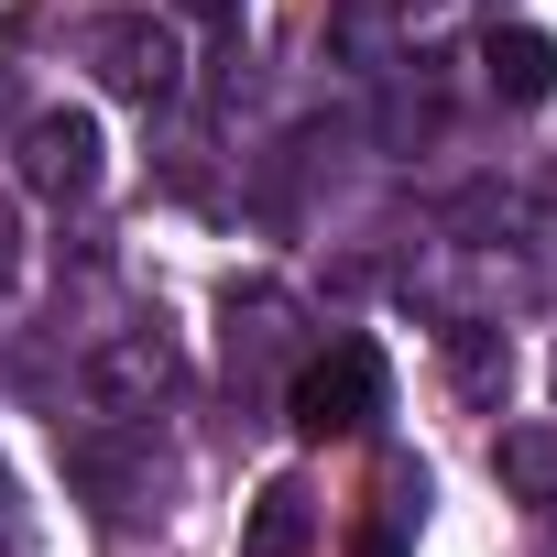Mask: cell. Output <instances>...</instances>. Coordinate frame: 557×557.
Masks as SVG:
<instances>
[{
  "label": "cell",
  "instance_id": "obj_12",
  "mask_svg": "<svg viewBox=\"0 0 557 557\" xmlns=\"http://www.w3.org/2000/svg\"><path fill=\"white\" fill-rule=\"evenodd\" d=\"M546 197H557V175H546Z\"/></svg>",
  "mask_w": 557,
  "mask_h": 557
},
{
  "label": "cell",
  "instance_id": "obj_5",
  "mask_svg": "<svg viewBox=\"0 0 557 557\" xmlns=\"http://www.w3.org/2000/svg\"><path fill=\"white\" fill-rule=\"evenodd\" d=\"M307 535H318V503H307V481H262V492H251L240 557H307Z\"/></svg>",
  "mask_w": 557,
  "mask_h": 557
},
{
  "label": "cell",
  "instance_id": "obj_3",
  "mask_svg": "<svg viewBox=\"0 0 557 557\" xmlns=\"http://www.w3.org/2000/svg\"><path fill=\"white\" fill-rule=\"evenodd\" d=\"M99 121L88 110H34L23 121V186L34 197H55V208H77V197H99Z\"/></svg>",
  "mask_w": 557,
  "mask_h": 557
},
{
  "label": "cell",
  "instance_id": "obj_4",
  "mask_svg": "<svg viewBox=\"0 0 557 557\" xmlns=\"http://www.w3.org/2000/svg\"><path fill=\"white\" fill-rule=\"evenodd\" d=\"M481 88H492L503 110H546V99H557V34L492 23V34H481Z\"/></svg>",
  "mask_w": 557,
  "mask_h": 557
},
{
  "label": "cell",
  "instance_id": "obj_7",
  "mask_svg": "<svg viewBox=\"0 0 557 557\" xmlns=\"http://www.w3.org/2000/svg\"><path fill=\"white\" fill-rule=\"evenodd\" d=\"M164 383H175L164 339H121V350L99 361V394H110V405H143V394H164Z\"/></svg>",
  "mask_w": 557,
  "mask_h": 557
},
{
  "label": "cell",
  "instance_id": "obj_10",
  "mask_svg": "<svg viewBox=\"0 0 557 557\" xmlns=\"http://www.w3.org/2000/svg\"><path fill=\"white\" fill-rule=\"evenodd\" d=\"M12 262H23V240H12V208H0V285H12Z\"/></svg>",
  "mask_w": 557,
  "mask_h": 557
},
{
  "label": "cell",
  "instance_id": "obj_8",
  "mask_svg": "<svg viewBox=\"0 0 557 557\" xmlns=\"http://www.w3.org/2000/svg\"><path fill=\"white\" fill-rule=\"evenodd\" d=\"M503 481H513L524 503H557V426H513V437H503Z\"/></svg>",
  "mask_w": 557,
  "mask_h": 557
},
{
  "label": "cell",
  "instance_id": "obj_6",
  "mask_svg": "<svg viewBox=\"0 0 557 557\" xmlns=\"http://www.w3.org/2000/svg\"><path fill=\"white\" fill-rule=\"evenodd\" d=\"M285 339H296V307H285V285H230V372H262Z\"/></svg>",
  "mask_w": 557,
  "mask_h": 557
},
{
  "label": "cell",
  "instance_id": "obj_2",
  "mask_svg": "<svg viewBox=\"0 0 557 557\" xmlns=\"http://www.w3.org/2000/svg\"><path fill=\"white\" fill-rule=\"evenodd\" d=\"M88 66H99L110 99H143V110L186 88V45H175L164 12H99L88 23Z\"/></svg>",
  "mask_w": 557,
  "mask_h": 557
},
{
  "label": "cell",
  "instance_id": "obj_11",
  "mask_svg": "<svg viewBox=\"0 0 557 557\" xmlns=\"http://www.w3.org/2000/svg\"><path fill=\"white\" fill-rule=\"evenodd\" d=\"M175 12H197V23H230V12H240V0H175Z\"/></svg>",
  "mask_w": 557,
  "mask_h": 557
},
{
  "label": "cell",
  "instance_id": "obj_1",
  "mask_svg": "<svg viewBox=\"0 0 557 557\" xmlns=\"http://www.w3.org/2000/svg\"><path fill=\"white\" fill-rule=\"evenodd\" d=\"M383 394H394L383 350H372V339H329V350L296 361V383H285V426L329 448V437H361V426L383 416Z\"/></svg>",
  "mask_w": 557,
  "mask_h": 557
},
{
  "label": "cell",
  "instance_id": "obj_9",
  "mask_svg": "<svg viewBox=\"0 0 557 557\" xmlns=\"http://www.w3.org/2000/svg\"><path fill=\"white\" fill-rule=\"evenodd\" d=\"M350 557H405V535H394V524H372V535H361Z\"/></svg>",
  "mask_w": 557,
  "mask_h": 557
}]
</instances>
